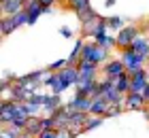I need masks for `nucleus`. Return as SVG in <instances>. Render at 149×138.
I'll list each match as a JSON object with an SVG mask.
<instances>
[{"label": "nucleus", "mask_w": 149, "mask_h": 138, "mask_svg": "<svg viewBox=\"0 0 149 138\" xmlns=\"http://www.w3.org/2000/svg\"><path fill=\"white\" fill-rule=\"evenodd\" d=\"M81 60L90 62V64H96V66H104L111 58H109V51L102 49L100 45H96L94 40H85L83 51H81Z\"/></svg>", "instance_id": "f257e3e1"}, {"label": "nucleus", "mask_w": 149, "mask_h": 138, "mask_svg": "<svg viewBox=\"0 0 149 138\" xmlns=\"http://www.w3.org/2000/svg\"><path fill=\"white\" fill-rule=\"evenodd\" d=\"M139 34H141V28H139V26H134V24H126L117 34H115V49H117V51L130 49V45L134 43V38H136Z\"/></svg>", "instance_id": "f03ea898"}, {"label": "nucleus", "mask_w": 149, "mask_h": 138, "mask_svg": "<svg viewBox=\"0 0 149 138\" xmlns=\"http://www.w3.org/2000/svg\"><path fill=\"white\" fill-rule=\"evenodd\" d=\"M24 24H28L26 11H19L17 15H13V17H0V36H9V34H13Z\"/></svg>", "instance_id": "7ed1b4c3"}, {"label": "nucleus", "mask_w": 149, "mask_h": 138, "mask_svg": "<svg viewBox=\"0 0 149 138\" xmlns=\"http://www.w3.org/2000/svg\"><path fill=\"white\" fill-rule=\"evenodd\" d=\"M121 64H124L126 68V72L128 70H134V68H147V55H139V53H134L132 49H124V51H119V58H117Z\"/></svg>", "instance_id": "20e7f679"}, {"label": "nucleus", "mask_w": 149, "mask_h": 138, "mask_svg": "<svg viewBox=\"0 0 149 138\" xmlns=\"http://www.w3.org/2000/svg\"><path fill=\"white\" fill-rule=\"evenodd\" d=\"M98 68H100V66L81 60L79 64H77V70H79V85H85V83L98 81Z\"/></svg>", "instance_id": "39448f33"}, {"label": "nucleus", "mask_w": 149, "mask_h": 138, "mask_svg": "<svg viewBox=\"0 0 149 138\" xmlns=\"http://www.w3.org/2000/svg\"><path fill=\"white\" fill-rule=\"evenodd\" d=\"M15 117H17V102L4 100L2 108H0V123H2V126H11Z\"/></svg>", "instance_id": "423d86ee"}, {"label": "nucleus", "mask_w": 149, "mask_h": 138, "mask_svg": "<svg viewBox=\"0 0 149 138\" xmlns=\"http://www.w3.org/2000/svg\"><path fill=\"white\" fill-rule=\"evenodd\" d=\"M102 72H104V79L115 81V79H119L121 74L126 72V68H124V64H121L117 58H115V60H109V62L102 66Z\"/></svg>", "instance_id": "0eeeda50"}, {"label": "nucleus", "mask_w": 149, "mask_h": 138, "mask_svg": "<svg viewBox=\"0 0 149 138\" xmlns=\"http://www.w3.org/2000/svg\"><path fill=\"white\" fill-rule=\"evenodd\" d=\"M147 102L143 94H126L124 96V110H145Z\"/></svg>", "instance_id": "6e6552de"}, {"label": "nucleus", "mask_w": 149, "mask_h": 138, "mask_svg": "<svg viewBox=\"0 0 149 138\" xmlns=\"http://www.w3.org/2000/svg\"><path fill=\"white\" fill-rule=\"evenodd\" d=\"M24 11H26V15H28V26L36 24V21H38V17L45 13V9L38 4V0H26Z\"/></svg>", "instance_id": "1a4fd4ad"}, {"label": "nucleus", "mask_w": 149, "mask_h": 138, "mask_svg": "<svg viewBox=\"0 0 149 138\" xmlns=\"http://www.w3.org/2000/svg\"><path fill=\"white\" fill-rule=\"evenodd\" d=\"M58 77L62 79L68 87H77L79 85V70H77V66H66V68H62V70L58 72Z\"/></svg>", "instance_id": "9d476101"}, {"label": "nucleus", "mask_w": 149, "mask_h": 138, "mask_svg": "<svg viewBox=\"0 0 149 138\" xmlns=\"http://www.w3.org/2000/svg\"><path fill=\"white\" fill-rule=\"evenodd\" d=\"M26 0H4L2 2V17H13L19 11H24Z\"/></svg>", "instance_id": "9b49d317"}, {"label": "nucleus", "mask_w": 149, "mask_h": 138, "mask_svg": "<svg viewBox=\"0 0 149 138\" xmlns=\"http://www.w3.org/2000/svg\"><path fill=\"white\" fill-rule=\"evenodd\" d=\"M62 106V100H60V96L56 94H45V104H43V110L47 113V117H51L56 110Z\"/></svg>", "instance_id": "f8f14e48"}, {"label": "nucleus", "mask_w": 149, "mask_h": 138, "mask_svg": "<svg viewBox=\"0 0 149 138\" xmlns=\"http://www.w3.org/2000/svg\"><path fill=\"white\" fill-rule=\"evenodd\" d=\"M26 134H30L32 138H38V134L43 132V126H40V117L34 115V117H28L26 119V128H24Z\"/></svg>", "instance_id": "ddd939ff"}, {"label": "nucleus", "mask_w": 149, "mask_h": 138, "mask_svg": "<svg viewBox=\"0 0 149 138\" xmlns=\"http://www.w3.org/2000/svg\"><path fill=\"white\" fill-rule=\"evenodd\" d=\"M107 108H109V102H107L102 96H100V98H94L92 104H90V115H94V117H104Z\"/></svg>", "instance_id": "4468645a"}, {"label": "nucleus", "mask_w": 149, "mask_h": 138, "mask_svg": "<svg viewBox=\"0 0 149 138\" xmlns=\"http://www.w3.org/2000/svg\"><path fill=\"white\" fill-rule=\"evenodd\" d=\"M130 49L134 51V53H139V55H147V49H149V38L147 36H143V34H139L136 38H134V43L130 45ZM149 58V55H147Z\"/></svg>", "instance_id": "2eb2a0df"}, {"label": "nucleus", "mask_w": 149, "mask_h": 138, "mask_svg": "<svg viewBox=\"0 0 149 138\" xmlns=\"http://www.w3.org/2000/svg\"><path fill=\"white\" fill-rule=\"evenodd\" d=\"M94 43L100 45V47H102V49H107V51L115 49V36H111L109 32H104V34H100V36H96V38H94Z\"/></svg>", "instance_id": "dca6fc26"}, {"label": "nucleus", "mask_w": 149, "mask_h": 138, "mask_svg": "<svg viewBox=\"0 0 149 138\" xmlns=\"http://www.w3.org/2000/svg\"><path fill=\"white\" fill-rule=\"evenodd\" d=\"M115 89H117L121 96L130 94V77H128V72H124L119 79H115Z\"/></svg>", "instance_id": "f3484780"}, {"label": "nucleus", "mask_w": 149, "mask_h": 138, "mask_svg": "<svg viewBox=\"0 0 149 138\" xmlns=\"http://www.w3.org/2000/svg\"><path fill=\"white\" fill-rule=\"evenodd\" d=\"M66 6H68L70 11H74V15H77V13H81L83 9H90L92 0H66Z\"/></svg>", "instance_id": "a211bd4d"}, {"label": "nucleus", "mask_w": 149, "mask_h": 138, "mask_svg": "<svg viewBox=\"0 0 149 138\" xmlns=\"http://www.w3.org/2000/svg\"><path fill=\"white\" fill-rule=\"evenodd\" d=\"M104 21H107V30H121V28L126 26L124 21V17H119V15H113V17H104Z\"/></svg>", "instance_id": "6ab92c4d"}, {"label": "nucleus", "mask_w": 149, "mask_h": 138, "mask_svg": "<svg viewBox=\"0 0 149 138\" xmlns=\"http://www.w3.org/2000/svg\"><path fill=\"white\" fill-rule=\"evenodd\" d=\"M104 123V117H94V115H87V121L83 123V132H90V130H96L98 126Z\"/></svg>", "instance_id": "aec40b11"}, {"label": "nucleus", "mask_w": 149, "mask_h": 138, "mask_svg": "<svg viewBox=\"0 0 149 138\" xmlns=\"http://www.w3.org/2000/svg\"><path fill=\"white\" fill-rule=\"evenodd\" d=\"M28 104H32V106H38V108H43V104H45V94H40V92H36V94H32L28 100Z\"/></svg>", "instance_id": "412c9836"}, {"label": "nucleus", "mask_w": 149, "mask_h": 138, "mask_svg": "<svg viewBox=\"0 0 149 138\" xmlns=\"http://www.w3.org/2000/svg\"><path fill=\"white\" fill-rule=\"evenodd\" d=\"M0 138H22V132L11 126H4V130L0 132Z\"/></svg>", "instance_id": "4be33fe9"}, {"label": "nucleus", "mask_w": 149, "mask_h": 138, "mask_svg": "<svg viewBox=\"0 0 149 138\" xmlns=\"http://www.w3.org/2000/svg\"><path fill=\"white\" fill-rule=\"evenodd\" d=\"M124 113V106H119V104H109V108H107V113H104V119H111V117H117Z\"/></svg>", "instance_id": "5701e85b"}, {"label": "nucleus", "mask_w": 149, "mask_h": 138, "mask_svg": "<svg viewBox=\"0 0 149 138\" xmlns=\"http://www.w3.org/2000/svg\"><path fill=\"white\" fill-rule=\"evenodd\" d=\"M62 68H66V60H56V62H51V64L47 66V70H49V72H60Z\"/></svg>", "instance_id": "b1692460"}, {"label": "nucleus", "mask_w": 149, "mask_h": 138, "mask_svg": "<svg viewBox=\"0 0 149 138\" xmlns=\"http://www.w3.org/2000/svg\"><path fill=\"white\" fill-rule=\"evenodd\" d=\"M40 126H43V130H56V119L53 117H40Z\"/></svg>", "instance_id": "393cba45"}, {"label": "nucleus", "mask_w": 149, "mask_h": 138, "mask_svg": "<svg viewBox=\"0 0 149 138\" xmlns=\"http://www.w3.org/2000/svg\"><path fill=\"white\" fill-rule=\"evenodd\" d=\"M38 4L45 9V13H51L53 4H58V0H38Z\"/></svg>", "instance_id": "a878e982"}, {"label": "nucleus", "mask_w": 149, "mask_h": 138, "mask_svg": "<svg viewBox=\"0 0 149 138\" xmlns=\"http://www.w3.org/2000/svg\"><path fill=\"white\" fill-rule=\"evenodd\" d=\"M11 128H15V130H19V132H24L26 119H22V117H15V119H13V123H11Z\"/></svg>", "instance_id": "bb28decb"}, {"label": "nucleus", "mask_w": 149, "mask_h": 138, "mask_svg": "<svg viewBox=\"0 0 149 138\" xmlns=\"http://www.w3.org/2000/svg\"><path fill=\"white\" fill-rule=\"evenodd\" d=\"M38 138H58V130H43Z\"/></svg>", "instance_id": "cd10ccee"}, {"label": "nucleus", "mask_w": 149, "mask_h": 138, "mask_svg": "<svg viewBox=\"0 0 149 138\" xmlns=\"http://www.w3.org/2000/svg\"><path fill=\"white\" fill-rule=\"evenodd\" d=\"M58 138H74V136L68 128H62V130H58Z\"/></svg>", "instance_id": "c85d7f7f"}, {"label": "nucleus", "mask_w": 149, "mask_h": 138, "mask_svg": "<svg viewBox=\"0 0 149 138\" xmlns=\"http://www.w3.org/2000/svg\"><path fill=\"white\" fill-rule=\"evenodd\" d=\"M9 87H11V83H9V81H6V79H0V96L9 92Z\"/></svg>", "instance_id": "c756f323"}, {"label": "nucleus", "mask_w": 149, "mask_h": 138, "mask_svg": "<svg viewBox=\"0 0 149 138\" xmlns=\"http://www.w3.org/2000/svg\"><path fill=\"white\" fill-rule=\"evenodd\" d=\"M60 34H62L64 38H72V30H70V28H66V26L60 28Z\"/></svg>", "instance_id": "7c9ffc66"}, {"label": "nucleus", "mask_w": 149, "mask_h": 138, "mask_svg": "<svg viewBox=\"0 0 149 138\" xmlns=\"http://www.w3.org/2000/svg\"><path fill=\"white\" fill-rule=\"evenodd\" d=\"M143 98H145V102L149 104V83H147V87L143 89Z\"/></svg>", "instance_id": "2f4dec72"}, {"label": "nucleus", "mask_w": 149, "mask_h": 138, "mask_svg": "<svg viewBox=\"0 0 149 138\" xmlns=\"http://www.w3.org/2000/svg\"><path fill=\"white\" fill-rule=\"evenodd\" d=\"M115 2H117V0H104V6L107 9H109V6H115Z\"/></svg>", "instance_id": "473e14b6"}, {"label": "nucleus", "mask_w": 149, "mask_h": 138, "mask_svg": "<svg viewBox=\"0 0 149 138\" xmlns=\"http://www.w3.org/2000/svg\"><path fill=\"white\" fill-rule=\"evenodd\" d=\"M0 17H2V2H0Z\"/></svg>", "instance_id": "72a5a7b5"}, {"label": "nucleus", "mask_w": 149, "mask_h": 138, "mask_svg": "<svg viewBox=\"0 0 149 138\" xmlns=\"http://www.w3.org/2000/svg\"><path fill=\"white\" fill-rule=\"evenodd\" d=\"M2 130H4V126H2V123H0V132H2Z\"/></svg>", "instance_id": "f704fd0d"}, {"label": "nucleus", "mask_w": 149, "mask_h": 138, "mask_svg": "<svg viewBox=\"0 0 149 138\" xmlns=\"http://www.w3.org/2000/svg\"><path fill=\"white\" fill-rule=\"evenodd\" d=\"M147 70H149V60H147Z\"/></svg>", "instance_id": "c9c22d12"}, {"label": "nucleus", "mask_w": 149, "mask_h": 138, "mask_svg": "<svg viewBox=\"0 0 149 138\" xmlns=\"http://www.w3.org/2000/svg\"><path fill=\"white\" fill-rule=\"evenodd\" d=\"M147 113H149V104H147Z\"/></svg>", "instance_id": "e433bc0d"}, {"label": "nucleus", "mask_w": 149, "mask_h": 138, "mask_svg": "<svg viewBox=\"0 0 149 138\" xmlns=\"http://www.w3.org/2000/svg\"><path fill=\"white\" fill-rule=\"evenodd\" d=\"M0 43H2V36H0Z\"/></svg>", "instance_id": "4c0bfd02"}, {"label": "nucleus", "mask_w": 149, "mask_h": 138, "mask_svg": "<svg viewBox=\"0 0 149 138\" xmlns=\"http://www.w3.org/2000/svg\"><path fill=\"white\" fill-rule=\"evenodd\" d=\"M0 2H4V0H0Z\"/></svg>", "instance_id": "58836bf2"}]
</instances>
